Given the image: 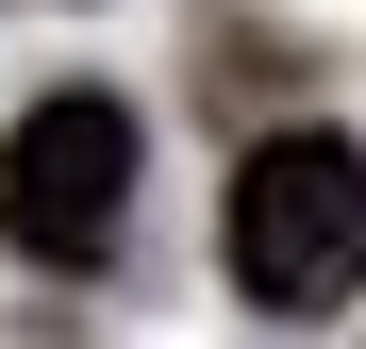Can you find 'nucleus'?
<instances>
[{
  "label": "nucleus",
  "instance_id": "f257e3e1",
  "mask_svg": "<svg viewBox=\"0 0 366 349\" xmlns=\"http://www.w3.org/2000/svg\"><path fill=\"white\" fill-rule=\"evenodd\" d=\"M233 283H250L267 316H333L366 283V150L350 133H267L233 166V216H217Z\"/></svg>",
  "mask_w": 366,
  "mask_h": 349
},
{
  "label": "nucleus",
  "instance_id": "f03ea898",
  "mask_svg": "<svg viewBox=\"0 0 366 349\" xmlns=\"http://www.w3.org/2000/svg\"><path fill=\"white\" fill-rule=\"evenodd\" d=\"M134 233V116L100 84H50L17 133H0V250L34 266H100Z\"/></svg>",
  "mask_w": 366,
  "mask_h": 349
}]
</instances>
